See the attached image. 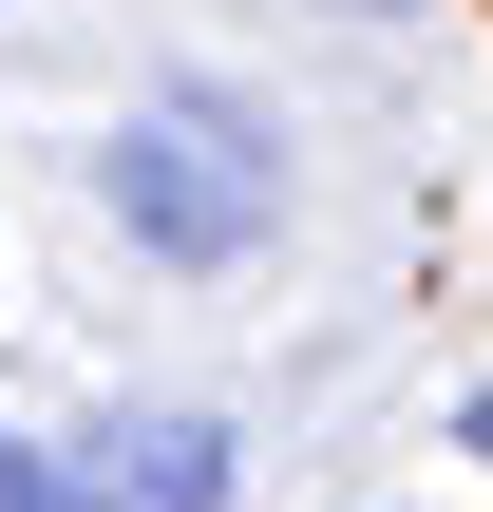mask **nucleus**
I'll return each mask as SVG.
<instances>
[{
  "mask_svg": "<svg viewBox=\"0 0 493 512\" xmlns=\"http://www.w3.org/2000/svg\"><path fill=\"white\" fill-rule=\"evenodd\" d=\"M95 190H114V228H133L152 266H247V247L285 228V152H266L228 95H152V114L95 152Z\"/></svg>",
  "mask_w": 493,
  "mask_h": 512,
  "instance_id": "1",
  "label": "nucleus"
},
{
  "mask_svg": "<svg viewBox=\"0 0 493 512\" xmlns=\"http://www.w3.org/2000/svg\"><path fill=\"white\" fill-rule=\"evenodd\" d=\"M0 456H19V437H0Z\"/></svg>",
  "mask_w": 493,
  "mask_h": 512,
  "instance_id": "4",
  "label": "nucleus"
},
{
  "mask_svg": "<svg viewBox=\"0 0 493 512\" xmlns=\"http://www.w3.org/2000/svg\"><path fill=\"white\" fill-rule=\"evenodd\" d=\"M228 418H114V437H76L57 456V512H228Z\"/></svg>",
  "mask_w": 493,
  "mask_h": 512,
  "instance_id": "2",
  "label": "nucleus"
},
{
  "mask_svg": "<svg viewBox=\"0 0 493 512\" xmlns=\"http://www.w3.org/2000/svg\"><path fill=\"white\" fill-rule=\"evenodd\" d=\"M0 512H57V456H0Z\"/></svg>",
  "mask_w": 493,
  "mask_h": 512,
  "instance_id": "3",
  "label": "nucleus"
}]
</instances>
